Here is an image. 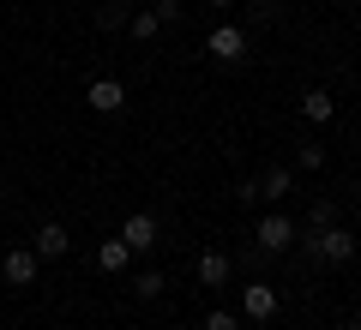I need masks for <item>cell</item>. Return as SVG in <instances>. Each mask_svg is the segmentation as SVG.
<instances>
[{
  "label": "cell",
  "mask_w": 361,
  "mask_h": 330,
  "mask_svg": "<svg viewBox=\"0 0 361 330\" xmlns=\"http://www.w3.org/2000/svg\"><path fill=\"white\" fill-rule=\"evenodd\" d=\"M205 54H211V61H241V54H247V30L241 25H217L205 37Z\"/></svg>",
  "instance_id": "obj_4"
},
{
  "label": "cell",
  "mask_w": 361,
  "mask_h": 330,
  "mask_svg": "<svg viewBox=\"0 0 361 330\" xmlns=\"http://www.w3.org/2000/svg\"><path fill=\"white\" fill-rule=\"evenodd\" d=\"M37 265H42V258L30 253V246H13V253L0 258V277L13 282V288H30V282H37Z\"/></svg>",
  "instance_id": "obj_5"
},
{
  "label": "cell",
  "mask_w": 361,
  "mask_h": 330,
  "mask_svg": "<svg viewBox=\"0 0 361 330\" xmlns=\"http://www.w3.org/2000/svg\"><path fill=\"white\" fill-rule=\"evenodd\" d=\"M127 265H133L127 241H103V246H97V270H103V277H121Z\"/></svg>",
  "instance_id": "obj_10"
},
{
  "label": "cell",
  "mask_w": 361,
  "mask_h": 330,
  "mask_svg": "<svg viewBox=\"0 0 361 330\" xmlns=\"http://www.w3.org/2000/svg\"><path fill=\"white\" fill-rule=\"evenodd\" d=\"M127 30H133L139 42H151V37H157L163 25H157V13H133V18H127Z\"/></svg>",
  "instance_id": "obj_15"
},
{
  "label": "cell",
  "mask_w": 361,
  "mask_h": 330,
  "mask_svg": "<svg viewBox=\"0 0 361 330\" xmlns=\"http://www.w3.org/2000/svg\"><path fill=\"white\" fill-rule=\"evenodd\" d=\"M301 115H307L313 127H325V120L337 115V102H331V90H307V96H301Z\"/></svg>",
  "instance_id": "obj_12"
},
{
  "label": "cell",
  "mask_w": 361,
  "mask_h": 330,
  "mask_svg": "<svg viewBox=\"0 0 361 330\" xmlns=\"http://www.w3.org/2000/svg\"><path fill=\"white\" fill-rule=\"evenodd\" d=\"M85 102L97 108V115H115L121 102H127V84H121V78H97V84L85 90Z\"/></svg>",
  "instance_id": "obj_7"
},
{
  "label": "cell",
  "mask_w": 361,
  "mask_h": 330,
  "mask_svg": "<svg viewBox=\"0 0 361 330\" xmlns=\"http://www.w3.org/2000/svg\"><path fill=\"white\" fill-rule=\"evenodd\" d=\"M205 330H241V318L235 312H205Z\"/></svg>",
  "instance_id": "obj_17"
},
{
  "label": "cell",
  "mask_w": 361,
  "mask_h": 330,
  "mask_svg": "<svg viewBox=\"0 0 361 330\" xmlns=\"http://www.w3.org/2000/svg\"><path fill=\"white\" fill-rule=\"evenodd\" d=\"M241 318H253V324L277 318V288H271V282H247L241 288Z\"/></svg>",
  "instance_id": "obj_3"
},
{
  "label": "cell",
  "mask_w": 361,
  "mask_h": 330,
  "mask_svg": "<svg viewBox=\"0 0 361 330\" xmlns=\"http://www.w3.org/2000/svg\"><path fill=\"white\" fill-rule=\"evenodd\" d=\"M331 222H337V198H319V204H313V210H307V234L331 229Z\"/></svg>",
  "instance_id": "obj_13"
},
{
  "label": "cell",
  "mask_w": 361,
  "mask_h": 330,
  "mask_svg": "<svg viewBox=\"0 0 361 330\" xmlns=\"http://www.w3.org/2000/svg\"><path fill=\"white\" fill-rule=\"evenodd\" d=\"M229 277H235V258L229 253H199V282H205V288H223Z\"/></svg>",
  "instance_id": "obj_9"
},
{
  "label": "cell",
  "mask_w": 361,
  "mask_h": 330,
  "mask_svg": "<svg viewBox=\"0 0 361 330\" xmlns=\"http://www.w3.org/2000/svg\"><path fill=\"white\" fill-rule=\"evenodd\" d=\"M97 25H103V30H121V25H127V0H109L103 13H97Z\"/></svg>",
  "instance_id": "obj_16"
},
{
  "label": "cell",
  "mask_w": 361,
  "mask_h": 330,
  "mask_svg": "<svg viewBox=\"0 0 361 330\" xmlns=\"http://www.w3.org/2000/svg\"><path fill=\"white\" fill-rule=\"evenodd\" d=\"M205 6H235V0H205Z\"/></svg>",
  "instance_id": "obj_20"
},
{
  "label": "cell",
  "mask_w": 361,
  "mask_h": 330,
  "mask_svg": "<svg viewBox=\"0 0 361 330\" xmlns=\"http://www.w3.org/2000/svg\"><path fill=\"white\" fill-rule=\"evenodd\" d=\"M295 192V168H265L259 174V198H289Z\"/></svg>",
  "instance_id": "obj_11"
},
{
  "label": "cell",
  "mask_w": 361,
  "mask_h": 330,
  "mask_svg": "<svg viewBox=\"0 0 361 330\" xmlns=\"http://www.w3.org/2000/svg\"><path fill=\"white\" fill-rule=\"evenodd\" d=\"M289 241H295V222L289 216H259V229H253L259 253H289Z\"/></svg>",
  "instance_id": "obj_2"
},
{
  "label": "cell",
  "mask_w": 361,
  "mask_h": 330,
  "mask_svg": "<svg viewBox=\"0 0 361 330\" xmlns=\"http://www.w3.org/2000/svg\"><path fill=\"white\" fill-rule=\"evenodd\" d=\"M66 246H73V241H66L61 222H42V229L30 234V253H37V258H66Z\"/></svg>",
  "instance_id": "obj_8"
},
{
  "label": "cell",
  "mask_w": 361,
  "mask_h": 330,
  "mask_svg": "<svg viewBox=\"0 0 361 330\" xmlns=\"http://www.w3.org/2000/svg\"><path fill=\"white\" fill-rule=\"evenodd\" d=\"M343 330H361V318H349V324H343Z\"/></svg>",
  "instance_id": "obj_21"
},
{
  "label": "cell",
  "mask_w": 361,
  "mask_h": 330,
  "mask_svg": "<svg viewBox=\"0 0 361 330\" xmlns=\"http://www.w3.org/2000/svg\"><path fill=\"white\" fill-rule=\"evenodd\" d=\"M301 168H325V144H301Z\"/></svg>",
  "instance_id": "obj_19"
},
{
  "label": "cell",
  "mask_w": 361,
  "mask_h": 330,
  "mask_svg": "<svg viewBox=\"0 0 361 330\" xmlns=\"http://www.w3.org/2000/svg\"><path fill=\"white\" fill-rule=\"evenodd\" d=\"M163 288H169V282H163V270H145V277H133V294H139V300H157Z\"/></svg>",
  "instance_id": "obj_14"
},
{
  "label": "cell",
  "mask_w": 361,
  "mask_h": 330,
  "mask_svg": "<svg viewBox=\"0 0 361 330\" xmlns=\"http://www.w3.org/2000/svg\"><path fill=\"white\" fill-rule=\"evenodd\" d=\"M307 253L319 258V265H349V258H355V234L349 229H319V234H307Z\"/></svg>",
  "instance_id": "obj_1"
},
{
  "label": "cell",
  "mask_w": 361,
  "mask_h": 330,
  "mask_svg": "<svg viewBox=\"0 0 361 330\" xmlns=\"http://www.w3.org/2000/svg\"><path fill=\"white\" fill-rule=\"evenodd\" d=\"M121 241H127V253H151V246H157V216L151 210H133L127 222H121Z\"/></svg>",
  "instance_id": "obj_6"
},
{
  "label": "cell",
  "mask_w": 361,
  "mask_h": 330,
  "mask_svg": "<svg viewBox=\"0 0 361 330\" xmlns=\"http://www.w3.org/2000/svg\"><path fill=\"white\" fill-rule=\"evenodd\" d=\"M151 13H157V25H175V18H180V0H157Z\"/></svg>",
  "instance_id": "obj_18"
}]
</instances>
